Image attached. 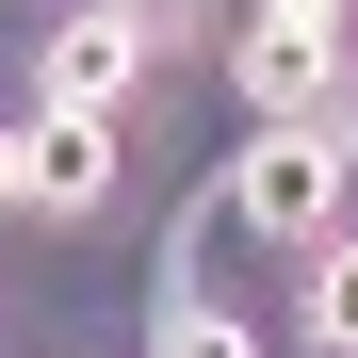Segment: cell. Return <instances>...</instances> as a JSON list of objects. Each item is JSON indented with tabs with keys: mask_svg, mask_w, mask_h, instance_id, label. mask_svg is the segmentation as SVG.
I'll list each match as a JSON object with an SVG mask.
<instances>
[{
	"mask_svg": "<svg viewBox=\"0 0 358 358\" xmlns=\"http://www.w3.org/2000/svg\"><path fill=\"white\" fill-rule=\"evenodd\" d=\"M228 212H245L261 245L310 261L326 228H342V147H326V131H261V147H245V179H228Z\"/></svg>",
	"mask_w": 358,
	"mask_h": 358,
	"instance_id": "cell-1",
	"label": "cell"
},
{
	"mask_svg": "<svg viewBox=\"0 0 358 358\" xmlns=\"http://www.w3.org/2000/svg\"><path fill=\"white\" fill-rule=\"evenodd\" d=\"M33 212L49 228H98L114 212V114H33Z\"/></svg>",
	"mask_w": 358,
	"mask_h": 358,
	"instance_id": "cell-4",
	"label": "cell"
},
{
	"mask_svg": "<svg viewBox=\"0 0 358 358\" xmlns=\"http://www.w3.org/2000/svg\"><path fill=\"white\" fill-rule=\"evenodd\" d=\"M98 17H131V33H163V17H196V0H98Z\"/></svg>",
	"mask_w": 358,
	"mask_h": 358,
	"instance_id": "cell-8",
	"label": "cell"
},
{
	"mask_svg": "<svg viewBox=\"0 0 358 358\" xmlns=\"http://www.w3.org/2000/svg\"><path fill=\"white\" fill-rule=\"evenodd\" d=\"M147 358H261L228 310H196V293H163V326H147Z\"/></svg>",
	"mask_w": 358,
	"mask_h": 358,
	"instance_id": "cell-6",
	"label": "cell"
},
{
	"mask_svg": "<svg viewBox=\"0 0 358 358\" xmlns=\"http://www.w3.org/2000/svg\"><path fill=\"white\" fill-rule=\"evenodd\" d=\"M293 326H310V358H358V228H326L310 277H293Z\"/></svg>",
	"mask_w": 358,
	"mask_h": 358,
	"instance_id": "cell-5",
	"label": "cell"
},
{
	"mask_svg": "<svg viewBox=\"0 0 358 358\" xmlns=\"http://www.w3.org/2000/svg\"><path fill=\"white\" fill-rule=\"evenodd\" d=\"M0 212H33V131H0Z\"/></svg>",
	"mask_w": 358,
	"mask_h": 358,
	"instance_id": "cell-7",
	"label": "cell"
},
{
	"mask_svg": "<svg viewBox=\"0 0 358 358\" xmlns=\"http://www.w3.org/2000/svg\"><path fill=\"white\" fill-rule=\"evenodd\" d=\"M326 82H342V33H310V17H261V33H245L261 131H326Z\"/></svg>",
	"mask_w": 358,
	"mask_h": 358,
	"instance_id": "cell-3",
	"label": "cell"
},
{
	"mask_svg": "<svg viewBox=\"0 0 358 358\" xmlns=\"http://www.w3.org/2000/svg\"><path fill=\"white\" fill-rule=\"evenodd\" d=\"M261 17H310V33H342V17H358V0H261Z\"/></svg>",
	"mask_w": 358,
	"mask_h": 358,
	"instance_id": "cell-9",
	"label": "cell"
},
{
	"mask_svg": "<svg viewBox=\"0 0 358 358\" xmlns=\"http://www.w3.org/2000/svg\"><path fill=\"white\" fill-rule=\"evenodd\" d=\"M131 82H147V33H131V17H98V0L33 33V114H114Z\"/></svg>",
	"mask_w": 358,
	"mask_h": 358,
	"instance_id": "cell-2",
	"label": "cell"
}]
</instances>
